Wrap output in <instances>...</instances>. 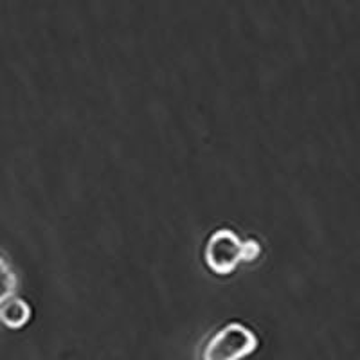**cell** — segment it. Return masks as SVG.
<instances>
[{
    "mask_svg": "<svg viewBox=\"0 0 360 360\" xmlns=\"http://www.w3.org/2000/svg\"><path fill=\"white\" fill-rule=\"evenodd\" d=\"M262 252V247L256 240H247L242 242V262H254Z\"/></svg>",
    "mask_w": 360,
    "mask_h": 360,
    "instance_id": "obj_5",
    "label": "cell"
},
{
    "mask_svg": "<svg viewBox=\"0 0 360 360\" xmlns=\"http://www.w3.org/2000/svg\"><path fill=\"white\" fill-rule=\"evenodd\" d=\"M258 348V337L243 324L231 323L218 330L202 352V360H242Z\"/></svg>",
    "mask_w": 360,
    "mask_h": 360,
    "instance_id": "obj_1",
    "label": "cell"
},
{
    "mask_svg": "<svg viewBox=\"0 0 360 360\" xmlns=\"http://www.w3.org/2000/svg\"><path fill=\"white\" fill-rule=\"evenodd\" d=\"M15 290H17V276L6 263V259L0 256V303L13 297Z\"/></svg>",
    "mask_w": 360,
    "mask_h": 360,
    "instance_id": "obj_4",
    "label": "cell"
},
{
    "mask_svg": "<svg viewBox=\"0 0 360 360\" xmlns=\"http://www.w3.org/2000/svg\"><path fill=\"white\" fill-rule=\"evenodd\" d=\"M205 263L214 274L227 276L242 263V240L229 229L211 234L205 245Z\"/></svg>",
    "mask_w": 360,
    "mask_h": 360,
    "instance_id": "obj_2",
    "label": "cell"
},
{
    "mask_svg": "<svg viewBox=\"0 0 360 360\" xmlns=\"http://www.w3.org/2000/svg\"><path fill=\"white\" fill-rule=\"evenodd\" d=\"M31 319V308L18 297H9L0 303V321L11 330L25 326Z\"/></svg>",
    "mask_w": 360,
    "mask_h": 360,
    "instance_id": "obj_3",
    "label": "cell"
}]
</instances>
